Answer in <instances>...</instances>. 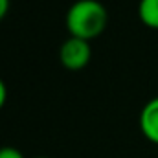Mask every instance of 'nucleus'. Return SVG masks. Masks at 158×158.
Returning <instances> with one entry per match:
<instances>
[{
	"label": "nucleus",
	"mask_w": 158,
	"mask_h": 158,
	"mask_svg": "<svg viewBox=\"0 0 158 158\" xmlns=\"http://www.w3.org/2000/svg\"><path fill=\"white\" fill-rule=\"evenodd\" d=\"M68 37L92 42L109 26V11L99 0H76L64 17Z\"/></svg>",
	"instance_id": "f257e3e1"
},
{
	"label": "nucleus",
	"mask_w": 158,
	"mask_h": 158,
	"mask_svg": "<svg viewBox=\"0 0 158 158\" xmlns=\"http://www.w3.org/2000/svg\"><path fill=\"white\" fill-rule=\"evenodd\" d=\"M92 59V46L88 40L68 37L59 46V63L70 72H79L88 66Z\"/></svg>",
	"instance_id": "f03ea898"
},
{
	"label": "nucleus",
	"mask_w": 158,
	"mask_h": 158,
	"mask_svg": "<svg viewBox=\"0 0 158 158\" xmlns=\"http://www.w3.org/2000/svg\"><path fill=\"white\" fill-rule=\"evenodd\" d=\"M138 125H140V131L145 136V140L158 145V96H155L153 99H149L143 105Z\"/></svg>",
	"instance_id": "7ed1b4c3"
},
{
	"label": "nucleus",
	"mask_w": 158,
	"mask_h": 158,
	"mask_svg": "<svg viewBox=\"0 0 158 158\" xmlns=\"http://www.w3.org/2000/svg\"><path fill=\"white\" fill-rule=\"evenodd\" d=\"M138 17L143 26L158 30V0H140Z\"/></svg>",
	"instance_id": "20e7f679"
},
{
	"label": "nucleus",
	"mask_w": 158,
	"mask_h": 158,
	"mask_svg": "<svg viewBox=\"0 0 158 158\" xmlns=\"http://www.w3.org/2000/svg\"><path fill=\"white\" fill-rule=\"evenodd\" d=\"M0 158H24V155H22V151L17 149V147L4 145V147H0Z\"/></svg>",
	"instance_id": "39448f33"
},
{
	"label": "nucleus",
	"mask_w": 158,
	"mask_h": 158,
	"mask_svg": "<svg viewBox=\"0 0 158 158\" xmlns=\"http://www.w3.org/2000/svg\"><path fill=\"white\" fill-rule=\"evenodd\" d=\"M6 101H7V86H6V83L0 79V110L4 109Z\"/></svg>",
	"instance_id": "423d86ee"
},
{
	"label": "nucleus",
	"mask_w": 158,
	"mask_h": 158,
	"mask_svg": "<svg viewBox=\"0 0 158 158\" xmlns=\"http://www.w3.org/2000/svg\"><path fill=\"white\" fill-rule=\"evenodd\" d=\"M7 11H9V0H0V22L6 19Z\"/></svg>",
	"instance_id": "0eeeda50"
},
{
	"label": "nucleus",
	"mask_w": 158,
	"mask_h": 158,
	"mask_svg": "<svg viewBox=\"0 0 158 158\" xmlns=\"http://www.w3.org/2000/svg\"><path fill=\"white\" fill-rule=\"evenodd\" d=\"M37 158H48V156H37Z\"/></svg>",
	"instance_id": "6e6552de"
}]
</instances>
